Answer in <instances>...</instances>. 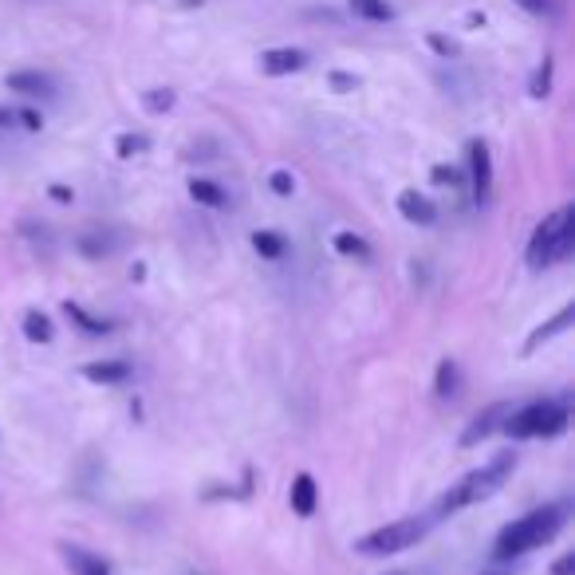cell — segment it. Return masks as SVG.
<instances>
[{"label": "cell", "mask_w": 575, "mask_h": 575, "mask_svg": "<svg viewBox=\"0 0 575 575\" xmlns=\"http://www.w3.org/2000/svg\"><path fill=\"white\" fill-rule=\"evenodd\" d=\"M190 197L201 201V205H209V209H221V205H225V190H221L217 182H205V178H190Z\"/></svg>", "instance_id": "e0dca14e"}, {"label": "cell", "mask_w": 575, "mask_h": 575, "mask_svg": "<svg viewBox=\"0 0 575 575\" xmlns=\"http://www.w3.org/2000/svg\"><path fill=\"white\" fill-rule=\"evenodd\" d=\"M524 12H532V16H552L556 12V4L552 0H516Z\"/></svg>", "instance_id": "83f0119b"}, {"label": "cell", "mask_w": 575, "mask_h": 575, "mask_svg": "<svg viewBox=\"0 0 575 575\" xmlns=\"http://www.w3.org/2000/svg\"><path fill=\"white\" fill-rule=\"evenodd\" d=\"M253 249L260 256H268V260H280L284 256V237L280 233H272V229H260V233H253Z\"/></svg>", "instance_id": "ffe728a7"}, {"label": "cell", "mask_w": 575, "mask_h": 575, "mask_svg": "<svg viewBox=\"0 0 575 575\" xmlns=\"http://www.w3.org/2000/svg\"><path fill=\"white\" fill-rule=\"evenodd\" d=\"M528 95L532 99H548L552 95V56H544V64L536 67V75L528 83Z\"/></svg>", "instance_id": "7402d4cb"}, {"label": "cell", "mask_w": 575, "mask_h": 575, "mask_svg": "<svg viewBox=\"0 0 575 575\" xmlns=\"http://www.w3.org/2000/svg\"><path fill=\"white\" fill-rule=\"evenodd\" d=\"M564 524H568V505H544V509L528 512V516H520V520H512V524L501 528V536L493 544V556L497 560H512V556L536 552V548L552 544Z\"/></svg>", "instance_id": "6da1fadb"}, {"label": "cell", "mask_w": 575, "mask_h": 575, "mask_svg": "<svg viewBox=\"0 0 575 575\" xmlns=\"http://www.w3.org/2000/svg\"><path fill=\"white\" fill-rule=\"evenodd\" d=\"M512 414L509 402H493L489 410H481L469 426H465V434H461V446H477V442H485L489 434H497L501 426H505V418Z\"/></svg>", "instance_id": "52a82bcc"}, {"label": "cell", "mask_w": 575, "mask_h": 575, "mask_svg": "<svg viewBox=\"0 0 575 575\" xmlns=\"http://www.w3.org/2000/svg\"><path fill=\"white\" fill-rule=\"evenodd\" d=\"M12 123H16V111H12V107H0V130L12 127Z\"/></svg>", "instance_id": "1f68e13d"}, {"label": "cell", "mask_w": 575, "mask_h": 575, "mask_svg": "<svg viewBox=\"0 0 575 575\" xmlns=\"http://www.w3.org/2000/svg\"><path fill=\"white\" fill-rule=\"evenodd\" d=\"M430 48H434V52H438V56H457V44H453V40H449V36H442V32H430Z\"/></svg>", "instance_id": "4316f807"}, {"label": "cell", "mask_w": 575, "mask_h": 575, "mask_svg": "<svg viewBox=\"0 0 575 575\" xmlns=\"http://www.w3.org/2000/svg\"><path fill=\"white\" fill-rule=\"evenodd\" d=\"M52 197H60V201H71V193H67L64 186H52Z\"/></svg>", "instance_id": "d6a6232c"}, {"label": "cell", "mask_w": 575, "mask_h": 575, "mask_svg": "<svg viewBox=\"0 0 575 575\" xmlns=\"http://www.w3.org/2000/svg\"><path fill=\"white\" fill-rule=\"evenodd\" d=\"M20 123H24L28 130H40V127H44V119H40L36 111H20Z\"/></svg>", "instance_id": "4dcf8cb0"}, {"label": "cell", "mask_w": 575, "mask_h": 575, "mask_svg": "<svg viewBox=\"0 0 575 575\" xmlns=\"http://www.w3.org/2000/svg\"><path fill=\"white\" fill-rule=\"evenodd\" d=\"M398 213H402L406 221H414V225H434V221H438V205L418 190L398 193Z\"/></svg>", "instance_id": "30bf717a"}, {"label": "cell", "mask_w": 575, "mask_h": 575, "mask_svg": "<svg viewBox=\"0 0 575 575\" xmlns=\"http://www.w3.org/2000/svg\"><path fill=\"white\" fill-rule=\"evenodd\" d=\"M8 91H20L28 99H48V95H56V79L44 75V71H12L8 75Z\"/></svg>", "instance_id": "9c48e42d"}, {"label": "cell", "mask_w": 575, "mask_h": 575, "mask_svg": "<svg viewBox=\"0 0 575 575\" xmlns=\"http://www.w3.org/2000/svg\"><path fill=\"white\" fill-rule=\"evenodd\" d=\"M268 186H272V193H280V197H288V193L296 190V182H292V174H284V170H276V174L268 178Z\"/></svg>", "instance_id": "484cf974"}, {"label": "cell", "mask_w": 575, "mask_h": 575, "mask_svg": "<svg viewBox=\"0 0 575 575\" xmlns=\"http://www.w3.org/2000/svg\"><path fill=\"white\" fill-rule=\"evenodd\" d=\"M67 316L79 323V327H83L87 335H107V331H111V323H107V320H95V316H87V312H83L79 304H67Z\"/></svg>", "instance_id": "603a6c76"}, {"label": "cell", "mask_w": 575, "mask_h": 575, "mask_svg": "<svg viewBox=\"0 0 575 575\" xmlns=\"http://www.w3.org/2000/svg\"><path fill=\"white\" fill-rule=\"evenodd\" d=\"M24 335H28L32 343H52L56 327H52V320H48L44 312H28V316H24Z\"/></svg>", "instance_id": "ac0fdd59"}, {"label": "cell", "mask_w": 575, "mask_h": 575, "mask_svg": "<svg viewBox=\"0 0 575 575\" xmlns=\"http://www.w3.org/2000/svg\"><path fill=\"white\" fill-rule=\"evenodd\" d=\"M457 386H461V371H457V363H453V359H442V363H438V383H434V390H438L442 398H453V394H457Z\"/></svg>", "instance_id": "44dd1931"}, {"label": "cell", "mask_w": 575, "mask_h": 575, "mask_svg": "<svg viewBox=\"0 0 575 575\" xmlns=\"http://www.w3.org/2000/svg\"><path fill=\"white\" fill-rule=\"evenodd\" d=\"M174 103H178V95H174L170 87H154V91H142V107H146L150 115H166V111H174Z\"/></svg>", "instance_id": "d6986e66"}, {"label": "cell", "mask_w": 575, "mask_h": 575, "mask_svg": "<svg viewBox=\"0 0 575 575\" xmlns=\"http://www.w3.org/2000/svg\"><path fill=\"white\" fill-rule=\"evenodd\" d=\"M572 249H575V209L564 205V209L548 213V217L536 225V233H532V241H528V268L560 264V260L572 256Z\"/></svg>", "instance_id": "3957f363"}, {"label": "cell", "mask_w": 575, "mask_h": 575, "mask_svg": "<svg viewBox=\"0 0 575 575\" xmlns=\"http://www.w3.org/2000/svg\"><path fill=\"white\" fill-rule=\"evenodd\" d=\"M304 67H308V52H300V48H268V52H260V71L272 75V79L296 75Z\"/></svg>", "instance_id": "ba28073f"}, {"label": "cell", "mask_w": 575, "mask_h": 575, "mask_svg": "<svg viewBox=\"0 0 575 575\" xmlns=\"http://www.w3.org/2000/svg\"><path fill=\"white\" fill-rule=\"evenodd\" d=\"M434 182H438V186H457L461 174H457L453 166H434Z\"/></svg>", "instance_id": "f1b7e54d"}, {"label": "cell", "mask_w": 575, "mask_h": 575, "mask_svg": "<svg viewBox=\"0 0 575 575\" xmlns=\"http://www.w3.org/2000/svg\"><path fill=\"white\" fill-rule=\"evenodd\" d=\"M469 182H473V201L477 205L493 201V154L481 138L469 142Z\"/></svg>", "instance_id": "8992f818"}, {"label": "cell", "mask_w": 575, "mask_h": 575, "mask_svg": "<svg viewBox=\"0 0 575 575\" xmlns=\"http://www.w3.org/2000/svg\"><path fill=\"white\" fill-rule=\"evenodd\" d=\"M568 402L564 398H544V402H532L524 410H512L505 418V434L512 442H524V438H556L568 430Z\"/></svg>", "instance_id": "277c9868"}, {"label": "cell", "mask_w": 575, "mask_h": 575, "mask_svg": "<svg viewBox=\"0 0 575 575\" xmlns=\"http://www.w3.org/2000/svg\"><path fill=\"white\" fill-rule=\"evenodd\" d=\"M60 556H64V564L71 568V575H111V568H107L99 556H91V552L79 548V544H64Z\"/></svg>", "instance_id": "4fadbf2b"}, {"label": "cell", "mask_w": 575, "mask_h": 575, "mask_svg": "<svg viewBox=\"0 0 575 575\" xmlns=\"http://www.w3.org/2000/svg\"><path fill=\"white\" fill-rule=\"evenodd\" d=\"M552 575H575V556H560L552 564Z\"/></svg>", "instance_id": "f546056e"}, {"label": "cell", "mask_w": 575, "mask_h": 575, "mask_svg": "<svg viewBox=\"0 0 575 575\" xmlns=\"http://www.w3.org/2000/svg\"><path fill=\"white\" fill-rule=\"evenodd\" d=\"M331 249L339 256H355V260H367V256H371V245H367L359 233H335V237H331Z\"/></svg>", "instance_id": "2e32d148"}, {"label": "cell", "mask_w": 575, "mask_h": 575, "mask_svg": "<svg viewBox=\"0 0 575 575\" xmlns=\"http://www.w3.org/2000/svg\"><path fill=\"white\" fill-rule=\"evenodd\" d=\"M438 516H406V520H394V524H383L367 536L355 540V552L359 556H398L406 548H414L430 528H434Z\"/></svg>", "instance_id": "5b68a950"}, {"label": "cell", "mask_w": 575, "mask_h": 575, "mask_svg": "<svg viewBox=\"0 0 575 575\" xmlns=\"http://www.w3.org/2000/svg\"><path fill=\"white\" fill-rule=\"evenodd\" d=\"M572 320H575V308H572V304H568V308H560V312H556L552 320H548V323H540V327H536V331L528 335V343H524V351L532 355V351H536L540 343H548V339H556V335H564V331L572 327Z\"/></svg>", "instance_id": "5bb4252c"}, {"label": "cell", "mask_w": 575, "mask_h": 575, "mask_svg": "<svg viewBox=\"0 0 575 575\" xmlns=\"http://www.w3.org/2000/svg\"><path fill=\"white\" fill-rule=\"evenodd\" d=\"M150 150V138L146 134H119V142H115V154L119 158H134V154H146Z\"/></svg>", "instance_id": "cb8c5ba5"}, {"label": "cell", "mask_w": 575, "mask_h": 575, "mask_svg": "<svg viewBox=\"0 0 575 575\" xmlns=\"http://www.w3.org/2000/svg\"><path fill=\"white\" fill-rule=\"evenodd\" d=\"M512 469H516V457H512V453H497L489 465L465 473V477L449 489L446 497H442V512H461V509H469V505L489 501L493 493H501V485L509 481Z\"/></svg>", "instance_id": "7a4b0ae2"}, {"label": "cell", "mask_w": 575, "mask_h": 575, "mask_svg": "<svg viewBox=\"0 0 575 575\" xmlns=\"http://www.w3.org/2000/svg\"><path fill=\"white\" fill-rule=\"evenodd\" d=\"M351 12H355L359 20H367V24L394 20V4H386V0H351Z\"/></svg>", "instance_id": "9a60e30c"}, {"label": "cell", "mask_w": 575, "mask_h": 575, "mask_svg": "<svg viewBox=\"0 0 575 575\" xmlns=\"http://www.w3.org/2000/svg\"><path fill=\"white\" fill-rule=\"evenodd\" d=\"M489 575H505V572H489Z\"/></svg>", "instance_id": "836d02e7"}, {"label": "cell", "mask_w": 575, "mask_h": 575, "mask_svg": "<svg viewBox=\"0 0 575 575\" xmlns=\"http://www.w3.org/2000/svg\"><path fill=\"white\" fill-rule=\"evenodd\" d=\"M327 83H331V91L347 95V91H355V87H359V75H351V71H331V75H327Z\"/></svg>", "instance_id": "d4e9b609"}, {"label": "cell", "mask_w": 575, "mask_h": 575, "mask_svg": "<svg viewBox=\"0 0 575 575\" xmlns=\"http://www.w3.org/2000/svg\"><path fill=\"white\" fill-rule=\"evenodd\" d=\"M288 501H292V512L296 516H316V501H320V489H316V477L312 473H296L292 477V493H288Z\"/></svg>", "instance_id": "8fae6325"}, {"label": "cell", "mask_w": 575, "mask_h": 575, "mask_svg": "<svg viewBox=\"0 0 575 575\" xmlns=\"http://www.w3.org/2000/svg\"><path fill=\"white\" fill-rule=\"evenodd\" d=\"M83 379H87V383H99V386H119L130 379V363H123V359L87 363V367H83Z\"/></svg>", "instance_id": "7c38bea8"}]
</instances>
